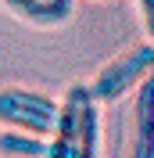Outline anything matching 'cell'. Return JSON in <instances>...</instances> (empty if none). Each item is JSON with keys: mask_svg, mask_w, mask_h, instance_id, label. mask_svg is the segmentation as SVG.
<instances>
[{"mask_svg": "<svg viewBox=\"0 0 154 158\" xmlns=\"http://www.w3.org/2000/svg\"><path fill=\"white\" fill-rule=\"evenodd\" d=\"M100 155V101L90 83H72L61 97V115L50 133L47 158H93Z\"/></svg>", "mask_w": 154, "mask_h": 158, "instance_id": "obj_1", "label": "cell"}, {"mask_svg": "<svg viewBox=\"0 0 154 158\" xmlns=\"http://www.w3.org/2000/svg\"><path fill=\"white\" fill-rule=\"evenodd\" d=\"M151 72H154V40H147V43H133V47H125L122 54H115V58L93 76L90 90H93V97L100 101V104H115V101H122L129 90H136Z\"/></svg>", "mask_w": 154, "mask_h": 158, "instance_id": "obj_2", "label": "cell"}, {"mask_svg": "<svg viewBox=\"0 0 154 158\" xmlns=\"http://www.w3.org/2000/svg\"><path fill=\"white\" fill-rule=\"evenodd\" d=\"M61 115V101L43 94V90L32 86H4L0 90V122L14 129H29V133H39L47 137L54 133Z\"/></svg>", "mask_w": 154, "mask_h": 158, "instance_id": "obj_3", "label": "cell"}, {"mask_svg": "<svg viewBox=\"0 0 154 158\" xmlns=\"http://www.w3.org/2000/svg\"><path fill=\"white\" fill-rule=\"evenodd\" d=\"M14 18L29 22L36 29H58L75 15V0H0Z\"/></svg>", "mask_w": 154, "mask_h": 158, "instance_id": "obj_4", "label": "cell"}, {"mask_svg": "<svg viewBox=\"0 0 154 158\" xmlns=\"http://www.w3.org/2000/svg\"><path fill=\"white\" fill-rule=\"evenodd\" d=\"M133 155L154 158V72L136 86L133 101Z\"/></svg>", "mask_w": 154, "mask_h": 158, "instance_id": "obj_5", "label": "cell"}, {"mask_svg": "<svg viewBox=\"0 0 154 158\" xmlns=\"http://www.w3.org/2000/svg\"><path fill=\"white\" fill-rule=\"evenodd\" d=\"M0 155L11 158H47L50 155V140L39 137V133H29V129H0Z\"/></svg>", "mask_w": 154, "mask_h": 158, "instance_id": "obj_6", "label": "cell"}, {"mask_svg": "<svg viewBox=\"0 0 154 158\" xmlns=\"http://www.w3.org/2000/svg\"><path fill=\"white\" fill-rule=\"evenodd\" d=\"M136 7H140V22H144L147 36L154 40V0H136Z\"/></svg>", "mask_w": 154, "mask_h": 158, "instance_id": "obj_7", "label": "cell"}]
</instances>
